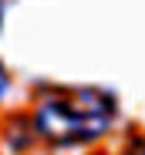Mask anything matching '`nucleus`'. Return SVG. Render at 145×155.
I'll list each match as a JSON object with an SVG mask.
<instances>
[{"mask_svg": "<svg viewBox=\"0 0 145 155\" xmlns=\"http://www.w3.org/2000/svg\"><path fill=\"white\" fill-rule=\"evenodd\" d=\"M7 91H10V74H7V68L0 64V101L7 98Z\"/></svg>", "mask_w": 145, "mask_h": 155, "instance_id": "nucleus-2", "label": "nucleus"}, {"mask_svg": "<svg viewBox=\"0 0 145 155\" xmlns=\"http://www.w3.org/2000/svg\"><path fill=\"white\" fill-rule=\"evenodd\" d=\"M118 101L101 88H58L37 98L31 111V132L54 148L91 145L111 132Z\"/></svg>", "mask_w": 145, "mask_h": 155, "instance_id": "nucleus-1", "label": "nucleus"}, {"mask_svg": "<svg viewBox=\"0 0 145 155\" xmlns=\"http://www.w3.org/2000/svg\"><path fill=\"white\" fill-rule=\"evenodd\" d=\"M0 14H4V7H0Z\"/></svg>", "mask_w": 145, "mask_h": 155, "instance_id": "nucleus-3", "label": "nucleus"}]
</instances>
